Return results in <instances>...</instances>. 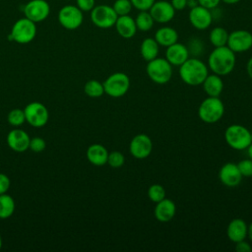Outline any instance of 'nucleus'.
<instances>
[{"label":"nucleus","instance_id":"24","mask_svg":"<svg viewBox=\"0 0 252 252\" xmlns=\"http://www.w3.org/2000/svg\"><path fill=\"white\" fill-rule=\"evenodd\" d=\"M202 85L208 96H220L223 90V82L220 76L217 74L208 75Z\"/></svg>","mask_w":252,"mask_h":252},{"label":"nucleus","instance_id":"32","mask_svg":"<svg viewBox=\"0 0 252 252\" xmlns=\"http://www.w3.org/2000/svg\"><path fill=\"white\" fill-rule=\"evenodd\" d=\"M112 8L114 9L117 16H125L130 14L133 6L130 0H115Z\"/></svg>","mask_w":252,"mask_h":252},{"label":"nucleus","instance_id":"9","mask_svg":"<svg viewBox=\"0 0 252 252\" xmlns=\"http://www.w3.org/2000/svg\"><path fill=\"white\" fill-rule=\"evenodd\" d=\"M26 122L35 128L43 127L49 119V112L47 107L38 101H32L24 108Z\"/></svg>","mask_w":252,"mask_h":252},{"label":"nucleus","instance_id":"29","mask_svg":"<svg viewBox=\"0 0 252 252\" xmlns=\"http://www.w3.org/2000/svg\"><path fill=\"white\" fill-rule=\"evenodd\" d=\"M84 92L90 97H99L104 94L103 84L97 80H90L85 84Z\"/></svg>","mask_w":252,"mask_h":252},{"label":"nucleus","instance_id":"27","mask_svg":"<svg viewBox=\"0 0 252 252\" xmlns=\"http://www.w3.org/2000/svg\"><path fill=\"white\" fill-rule=\"evenodd\" d=\"M227 38H228V32L224 28H221V27H216L212 29L209 34L210 42L215 47L226 45Z\"/></svg>","mask_w":252,"mask_h":252},{"label":"nucleus","instance_id":"49","mask_svg":"<svg viewBox=\"0 0 252 252\" xmlns=\"http://www.w3.org/2000/svg\"><path fill=\"white\" fill-rule=\"evenodd\" d=\"M250 138H251V143H252V132H251V134H250Z\"/></svg>","mask_w":252,"mask_h":252},{"label":"nucleus","instance_id":"20","mask_svg":"<svg viewBox=\"0 0 252 252\" xmlns=\"http://www.w3.org/2000/svg\"><path fill=\"white\" fill-rule=\"evenodd\" d=\"M115 30L117 33L123 38H132L137 32V27L135 23V19L130 15L118 16L115 22Z\"/></svg>","mask_w":252,"mask_h":252},{"label":"nucleus","instance_id":"38","mask_svg":"<svg viewBox=\"0 0 252 252\" xmlns=\"http://www.w3.org/2000/svg\"><path fill=\"white\" fill-rule=\"evenodd\" d=\"M77 7L83 12H91L95 6V0H76Z\"/></svg>","mask_w":252,"mask_h":252},{"label":"nucleus","instance_id":"5","mask_svg":"<svg viewBox=\"0 0 252 252\" xmlns=\"http://www.w3.org/2000/svg\"><path fill=\"white\" fill-rule=\"evenodd\" d=\"M36 35L35 23L28 18L19 19L12 27L9 34L10 40H14L20 44H26L33 40Z\"/></svg>","mask_w":252,"mask_h":252},{"label":"nucleus","instance_id":"2","mask_svg":"<svg viewBox=\"0 0 252 252\" xmlns=\"http://www.w3.org/2000/svg\"><path fill=\"white\" fill-rule=\"evenodd\" d=\"M208 75V66L198 58H188L179 66V76L189 86L202 85Z\"/></svg>","mask_w":252,"mask_h":252},{"label":"nucleus","instance_id":"37","mask_svg":"<svg viewBox=\"0 0 252 252\" xmlns=\"http://www.w3.org/2000/svg\"><path fill=\"white\" fill-rule=\"evenodd\" d=\"M188 48V51H189V54L190 52L192 53H199V52H202L203 49H204V44H203V41L200 40L199 38H191L189 40V44L187 46Z\"/></svg>","mask_w":252,"mask_h":252},{"label":"nucleus","instance_id":"31","mask_svg":"<svg viewBox=\"0 0 252 252\" xmlns=\"http://www.w3.org/2000/svg\"><path fill=\"white\" fill-rule=\"evenodd\" d=\"M148 197L152 202L158 203L165 198V190L160 184H153L148 189Z\"/></svg>","mask_w":252,"mask_h":252},{"label":"nucleus","instance_id":"46","mask_svg":"<svg viewBox=\"0 0 252 252\" xmlns=\"http://www.w3.org/2000/svg\"><path fill=\"white\" fill-rule=\"evenodd\" d=\"M247 236L249 237L250 241L252 242V222L248 225V230H247Z\"/></svg>","mask_w":252,"mask_h":252},{"label":"nucleus","instance_id":"39","mask_svg":"<svg viewBox=\"0 0 252 252\" xmlns=\"http://www.w3.org/2000/svg\"><path fill=\"white\" fill-rule=\"evenodd\" d=\"M10 178L5 173H0V195L7 193L10 188Z\"/></svg>","mask_w":252,"mask_h":252},{"label":"nucleus","instance_id":"1","mask_svg":"<svg viewBox=\"0 0 252 252\" xmlns=\"http://www.w3.org/2000/svg\"><path fill=\"white\" fill-rule=\"evenodd\" d=\"M235 62V53L226 45L215 47L208 57L209 69L219 76H225L231 73Z\"/></svg>","mask_w":252,"mask_h":252},{"label":"nucleus","instance_id":"36","mask_svg":"<svg viewBox=\"0 0 252 252\" xmlns=\"http://www.w3.org/2000/svg\"><path fill=\"white\" fill-rule=\"evenodd\" d=\"M133 8L138 11H149L156 0H130Z\"/></svg>","mask_w":252,"mask_h":252},{"label":"nucleus","instance_id":"30","mask_svg":"<svg viewBox=\"0 0 252 252\" xmlns=\"http://www.w3.org/2000/svg\"><path fill=\"white\" fill-rule=\"evenodd\" d=\"M7 121L10 125L14 127H19L26 122V116L24 109L21 108H14L10 110L7 115Z\"/></svg>","mask_w":252,"mask_h":252},{"label":"nucleus","instance_id":"47","mask_svg":"<svg viewBox=\"0 0 252 252\" xmlns=\"http://www.w3.org/2000/svg\"><path fill=\"white\" fill-rule=\"evenodd\" d=\"M247 155H248V157H249V158L250 159H252V143L247 147Z\"/></svg>","mask_w":252,"mask_h":252},{"label":"nucleus","instance_id":"8","mask_svg":"<svg viewBox=\"0 0 252 252\" xmlns=\"http://www.w3.org/2000/svg\"><path fill=\"white\" fill-rule=\"evenodd\" d=\"M118 16L112 6L106 4L96 5L91 11L92 23L99 29H109L114 27Z\"/></svg>","mask_w":252,"mask_h":252},{"label":"nucleus","instance_id":"28","mask_svg":"<svg viewBox=\"0 0 252 252\" xmlns=\"http://www.w3.org/2000/svg\"><path fill=\"white\" fill-rule=\"evenodd\" d=\"M135 23L138 31L149 32L153 29L155 21L149 11H139L135 18Z\"/></svg>","mask_w":252,"mask_h":252},{"label":"nucleus","instance_id":"40","mask_svg":"<svg viewBox=\"0 0 252 252\" xmlns=\"http://www.w3.org/2000/svg\"><path fill=\"white\" fill-rule=\"evenodd\" d=\"M198 2H199L200 6H203L207 9L213 10L219 6L220 0H198Z\"/></svg>","mask_w":252,"mask_h":252},{"label":"nucleus","instance_id":"13","mask_svg":"<svg viewBox=\"0 0 252 252\" xmlns=\"http://www.w3.org/2000/svg\"><path fill=\"white\" fill-rule=\"evenodd\" d=\"M129 151L132 157L138 159L148 158L153 151V142L146 134H138L133 137L129 145Z\"/></svg>","mask_w":252,"mask_h":252},{"label":"nucleus","instance_id":"35","mask_svg":"<svg viewBox=\"0 0 252 252\" xmlns=\"http://www.w3.org/2000/svg\"><path fill=\"white\" fill-rule=\"evenodd\" d=\"M237 166L242 176H245V177L252 176V159L250 158L242 159L237 163Z\"/></svg>","mask_w":252,"mask_h":252},{"label":"nucleus","instance_id":"42","mask_svg":"<svg viewBox=\"0 0 252 252\" xmlns=\"http://www.w3.org/2000/svg\"><path fill=\"white\" fill-rule=\"evenodd\" d=\"M170 3L175 11H181L187 7V0H170Z\"/></svg>","mask_w":252,"mask_h":252},{"label":"nucleus","instance_id":"21","mask_svg":"<svg viewBox=\"0 0 252 252\" xmlns=\"http://www.w3.org/2000/svg\"><path fill=\"white\" fill-rule=\"evenodd\" d=\"M247 230L248 225L245 220L242 219H233L227 225L226 234L230 241L236 243L247 237Z\"/></svg>","mask_w":252,"mask_h":252},{"label":"nucleus","instance_id":"33","mask_svg":"<svg viewBox=\"0 0 252 252\" xmlns=\"http://www.w3.org/2000/svg\"><path fill=\"white\" fill-rule=\"evenodd\" d=\"M125 162V157L121 152L113 151L111 153H108L107 158V163L113 167V168H119L121 167Z\"/></svg>","mask_w":252,"mask_h":252},{"label":"nucleus","instance_id":"12","mask_svg":"<svg viewBox=\"0 0 252 252\" xmlns=\"http://www.w3.org/2000/svg\"><path fill=\"white\" fill-rule=\"evenodd\" d=\"M188 20L193 28L199 31H205L212 25L214 17L210 9L203 6H196L190 9L188 14Z\"/></svg>","mask_w":252,"mask_h":252},{"label":"nucleus","instance_id":"19","mask_svg":"<svg viewBox=\"0 0 252 252\" xmlns=\"http://www.w3.org/2000/svg\"><path fill=\"white\" fill-rule=\"evenodd\" d=\"M156 207L154 210L155 218L160 222H168L175 216L176 206L174 202L170 199H162L161 201L156 203Z\"/></svg>","mask_w":252,"mask_h":252},{"label":"nucleus","instance_id":"6","mask_svg":"<svg viewBox=\"0 0 252 252\" xmlns=\"http://www.w3.org/2000/svg\"><path fill=\"white\" fill-rule=\"evenodd\" d=\"M251 132L243 125H229L224 132V139L227 145L234 150H246L251 144Z\"/></svg>","mask_w":252,"mask_h":252},{"label":"nucleus","instance_id":"17","mask_svg":"<svg viewBox=\"0 0 252 252\" xmlns=\"http://www.w3.org/2000/svg\"><path fill=\"white\" fill-rule=\"evenodd\" d=\"M242 175L239 171L237 163L226 162L224 163L219 172V178L220 182L227 187L237 186L242 179Z\"/></svg>","mask_w":252,"mask_h":252},{"label":"nucleus","instance_id":"11","mask_svg":"<svg viewBox=\"0 0 252 252\" xmlns=\"http://www.w3.org/2000/svg\"><path fill=\"white\" fill-rule=\"evenodd\" d=\"M226 46L234 53H241L252 47V33L246 30H235L228 33Z\"/></svg>","mask_w":252,"mask_h":252},{"label":"nucleus","instance_id":"23","mask_svg":"<svg viewBox=\"0 0 252 252\" xmlns=\"http://www.w3.org/2000/svg\"><path fill=\"white\" fill-rule=\"evenodd\" d=\"M156 41L158 43L159 46H164L167 47L178 40V32L175 29L171 27H161L158 30H157L155 33Z\"/></svg>","mask_w":252,"mask_h":252},{"label":"nucleus","instance_id":"14","mask_svg":"<svg viewBox=\"0 0 252 252\" xmlns=\"http://www.w3.org/2000/svg\"><path fill=\"white\" fill-rule=\"evenodd\" d=\"M25 17L29 20L38 23L44 21L49 13L50 7L45 0H31L24 7Z\"/></svg>","mask_w":252,"mask_h":252},{"label":"nucleus","instance_id":"41","mask_svg":"<svg viewBox=\"0 0 252 252\" xmlns=\"http://www.w3.org/2000/svg\"><path fill=\"white\" fill-rule=\"evenodd\" d=\"M235 250L237 252H251L252 248L250 246V244L248 242L244 240H241V241H238L235 243Z\"/></svg>","mask_w":252,"mask_h":252},{"label":"nucleus","instance_id":"15","mask_svg":"<svg viewBox=\"0 0 252 252\" xmlns=\"http://www.w3.org/2000/svg\"><path fill=\"white\" fill-rule=\"evenodd\" d=\"M155 23L166 24L169 23L175 16V9L172 7L170 1L158 0L155 1L149 10Z\"/></svg>","mask_w":252,"mask_h":252},{"label":"nucleus","instance_id":"48","mask_svg":"<svg viewBox=\"0 0 252 252\" xmlns=\"http://www.w3.org/2000/svg\"><path fill=\"white\" fill-rule=\"evenodd\" d=\"M2 248V238H1V235H0V249Z\"/></svg>","mask_w":252,"mask_h":252},{"label":"nucleus","instance_id":"26","mask_svg":"<svg viewBox=\"0 0 252 252\" xmlns=\"http://www.w3.org/2000/svg\"><path fill=\"white\" fill-rule=\"evenodd\" d=\"M15 201L7 193L0 195V219H8L15 212Z\"/></svg>","mask_w":252,"mask_h":252},{"label":"nucleus","instance_id":"7","mask_svg":"<svg viewBox=\"0 0 252 252\" xmlns=\"http://www.w3.org/2000/svg\"><path fill=\"white\" fill-rule=\"evenodd\" d=\"M104 94L111 97H121L128 92L130 88V79L127 74L116 72L111 74L102 83Z\"/></svg>","mask_w":252,"mask_h":252},{"label":"nucleus","instance_id":"3","mask_svg":"<svg viewBox=\"0 0 252 252\" xmlns=\"http://www.w3.org/2000/svg\"><path fill=\"white\" fill-rule=\"evenodd\" d=\"M224 114V105L219 96H208L198 108L199 118L209 124H213L221 119Z\"/></svg>","mask_w":252,"mask_h":252},{"label":"nucleus","instance_id":"45","mask_svg":"<svg viewBox=\"0 0 252 252\" xmlns=\"http://www.w3.org/2000/svg\"><path fill=\"white\" fill-rule=\"evenodd\" d=\"M240 1L241 0H220V2H223L224 4H227V5H234Z\"/></svg>","mask_w":252,"mask_h":252},{"label":"nucleus","instance_id":"4","mask_svg":"<svg viewBox=\"0 0 252 252\" xmlns=\"http://www.w3.org/2000/svg\"><path fill=\"white\" fill-rule=\"evenodd\" d=\"M146 72L154 83L163 85L169 82L172 77V65L165 58L157 57L148 61Z\"/></svg>","mask_w":252,"mask_h":252},{"label":"nucleus","instance_id":"10","mask_svg":"<svg viewBox=\"0 0 252 252\" xmlns=\"http://www.w3.org/2000/svg\"><path fill=\"white\" fill-rule=\"evenodd\" d=\"M83 20V11L74 5L64 6L58 13V21L66 30L73 31L78 29L82 25Z\"/></svg>","mask_w":252,"mask_h":252},{"label":"nucleus","instance_id":"16","mask_svg":"<svg viewBox=\"0 0 252 252\" xmlns=\"http://www.w3.org/2000/svg\"><path fill=\"white\" fill-rule=\"evenodd\" d=\"M30 141L29 134L19 128L11 130L7 135V145L16 153H24L29 150Z\"/></svg>","mask_w":252,"mask_h":252},{"label":"nucleus","instance_id":"43","mask_svg":"<svg viewBox=\"0 0 252 252\" xmlns=\"http://www.w3.org/2000/svg\"><path fill=\"white\" fill-rule=\"evenodd\" d=\"M246 71H247V74L248 76L250 77V79L252 80V57L248 60L247 62V65H246Z\"/></svg>","mask_w":252,"mask_h":252},{"label":"nucleus","instance_id":"18","mask_svg":"<svg viewBox=\"0 0 252 252\" xmlns=\"http://www.w3.org/2000/svg\"><path fill=\"white\" fill-rule=\"evenodd\" d=\"M189 58V51L186 45L180 42H175L166 47L165 59L172 66H180Z\"/></svg>","mask_w":252,"mask_h":252},{"label":"nucleus","instance_id":"44","mask_svg":"<svg viewBox=\"0 0 252 252\" xmlns=\"http://www.w3.org/2000/svg\"><path fill=\"white\" fill-rule=\"evenodd\" d=\"M199 5L198 0H187V7H189L190 9L193 7H196Z\"/></svg>","mask_w":252,"mask_h":252},{"label":"nucleus","instance_id":"34","mask_svg":"<svg viewBox=\"0 0 252 252\" xmlns=\"http://www.w3.org/2000/svg\"><path fill=\"white\" fill-rule=\"evenodd\" d=\"M45 148H46V143H45L44 139H42L40 137H34V138L31 139L29 149L32 150V152L41 153L45 150Z\"/></svg>","mask_w":252,"mask_h":252},{"label":"nucleus","instance_id":"25","mask_svg":"<svg viewBox=\"0 0 252 252\" xmlns=\"http://www.w3.org/2000/svg\"><path fill=\"white\" fill-rule=\"evenodd\" d=\"M159 45L154 37H146L140 45V53L144 60L151 61L158 57Z\"/></svg>","mask_w":252,"mask_h":252},{"label":"nucleus","instance_id":"22","mask_svg":"<svg viewBox=\"0 0 252 252\" xmlns=\"http://www.w3.org/2000/svg\"><path fill=\"white\" fill-rule=\"evenodd\" d=\"M107 158L108 152L106 148L100 144H93L87 150L88 160L95 166H102L107 163Z\"/></svg>","mask_w":252,"mask_h":252}]
</instances>
